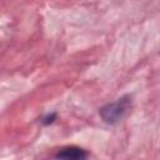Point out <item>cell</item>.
<instances>
[{
	"label": "cell",
	"instance_id": "cell-1",
	"mask_svg": "<svg viewBox=\"0 0 160 160\" xmlns=\"http://www.w3.org/2000/svg\"><path fill=\"white\" fill-rule=\"evenodd\" d=\"M131 102H132V98L130 94L122 95L115 101L108 102L104 106H101L99 109V115L104 122L109 125H114L124 118L129 108H131Z\"/></svg>",
	"mask_w": 160,
	"mask_h": 160
},
{
	"label": "cell",
	"instance_id": "cell-2",
	"mask_svg": "<svg viewBox=\"0 0 160 160\" xmlns=\"http://www.w3.org/2000/svg\"><path fill=\"white\" fill-rule=\"evenodd\" d=\"M89 151L80 148V146H65L61 148L56 154L55 159L56 160H88L89 159Z\"/></svg>",
	"mask_w": 160,
	"mask_h": 160
},
{
	"label": "cell",
	"instance_id": "cell-3",
	"mask_svg": "<svg viewBox=\"0 0 160 160\" xmlns=\"http://www.w3.org/2000/svg\"><path fill=\"white\" fill-rule=\"evenodd\" d=\"M56 119H58V112L52 111V112H49V114H46V115H44L41 118V124L44 126H49V125L54 124L56 121Z\"/></svg>",
	"mask_w": 160,
	"mask_h": 160
}]
</instances>
